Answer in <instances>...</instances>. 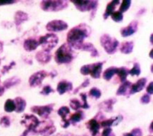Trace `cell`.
<instances>
[{
    "mask_svg": "<svg viewBox=\"0 0 153 136\" xmlns=\"http://www.w3.org/2000/svg\"><path fill=\"white\" fill-rule=\"evenodd\" d=\"M123 120V117L122 116H118V117H117L115 119H114V124H113V126H117L121 121Z\"/></svg>",
    "mask_w": 153,
    "mask_h": 136,
    "instance_id": "48",
    "label": "cell"
},
{
    "mask_svg": "<svg viewBox=\"0 0 153 136\" xmlns=\"http://www.w3.org/2000/svg\"><path fill=\"white\" fill-rule=\"evenodd\" d=\"M122 136H133L131 133H127V134H124Z\"/></svg>",
    "mask_w": 153,
    "mask_h": 136,
    "instance_id": "55",
    "label": "cell"
},
{
    "mask_svg": "<svg viewBox=\"0 0 153 136\" xmlns=\"http://www.w3.org/2000/svg\"><path fill=\"white\" fill-rule=\"evenodd\" d=\"M4 111L7 113H12L13 111H15V104L13 100H7L4 103Z\"/></svg>",
    "mask_w": 153,
    "mask_h": 136,
    "instance_id": "30",
    "label": "cell"
},
{
    "mask_svg": "<svg viewBox=\"0 0 153 136\" xmlns=\"http://www.w3.org/2000/svg\"><path fill=\"white\" fill-rule=\"evenodd\" d=\"M131 134L133 136H143V132L141 128H134L131 131Z\"/></svg>",
    "mask_w": 153,
    "mask_h": 136,
    "instance_id": "44",
    "label": "cell"
},
{
    "mask_svg": "<svg viewBox=\"0 0 153 136\" xmlns=\"http://www.w3.org/2000/svg\"><path fill=\"white\" fill-rule=\"evenodd\" d=\"M147 94H149V95H152L153 93V82H150V84L148 85V87H147Z\"/></svg>",
    "mask_w": 153,
    "mask_h": 136,
    "instance_id": "47",
    "label": "cell"
},
{
    "mask_svg": "<svg viewBox=\"0 0 153 136\" xmlns=\"http://www.w3.org/2000/svg\"><path fill=\"white\" fill-rule=\"evenodd\" d=\"M38 40L39 44L42 47L43 50L49 52L57 45L58 38L54 33H48L44 36H41Z\"/></svg>",
    "mask_w": 153,
    "mask_h": 136,
    "instance_id": "5",
    "label": "cell"
},
{
    "mask_svg": "<svg viewBox=\"0 0 153 136\" xmlns=\"http://www.w3.org/2000/svg\"><path fill=\"white\" fill-rule=\"evenodd\" d=\"M146 82H147L146 78H141L140 80H138L135 83L132 84V86L130 88L129 94H134L136 92L142 91L144 89V87L146 86Z\"/></svg>",
    "mask_w": 153,
    "mask_h": 136,
    "instance_id": "14",
    "label": "cell"
},
{
    "mask_svg": "<svg viewBox=\"0 0 153 136\" xmlns=\"http://www.w3.org/2000/svg\"><path fill=\"white\" fill-rule=\"evenodd\" d=\"M29 133H30V132H29L28 130H25V131H24V133H22V135L21 136H27Z\"/></svg>",
    "mask_w": 153,
    "mask_h": 136,
    "instance_id": "53",
    "label": "cell"
},
{
    "mask_svg": "<svg viewBox=\"0 0 153 136\" xmlns=\"http://www.w3.org/2000/svg\"><path fill=\"white\" fill-rule=\"evenodd\" d=\"M68 6V2L67 1H41L40 3V7L42 10L46 12H58L62 11L63 9L66 8Z\"/></svg>",
    "mask_w": 153,
    "mask_h": 136,
    "instance_id": "4",
    "label": "cell"
},
{
    "mask_svg": "<svg viewBox=\"0 0 153 136\" xmlns=\"http://www.w3.org/2000/svg\"><path fill=\"white\" fill-rule=\"evenodd\" d=\"M81 98H82V100L83 101V104L82 105V109H89L90 106L87 103V96H86V94L85 93H81Z\"/></svg>",
    "mask_w": 153,
    "mask_h": 136,
    "instance_id": "40",
    "label": "cell"
},
{
    "mask_svg": "<svg viewBox=\"0 0 153 136\" xmlns=\"http://www.w3.org/2000/svg\"><path fill=\"white\" fill-rule=\"evenodd\" d=\"M10 125H11V121H10V118L8 117L4 116V117H1V119H0V126H1L8 127V126H10Z\"/></svg>",
    "mask_w": 153,
    "mask_h": 136,
    "instance_id": "38",
    "label": "cell"
},
{
    "mask_svg": "<svg viewBox=\"0 0 153 136\" xmlns=\"http://www.w3.org/2000/svg\"><path fill=\"white\" fill-rule=\"evenodd\" d=\"M119 3H120V1L115 0V1H111V2H109V3L108 4V5H107V7H106L105 13H104V15H103V17H104L105 20L108 19V17H109V16L115 12L116 7H117V5Z\"/></svg>",
    "mask_w": 153,
    "mask_h": 136,
    "instance_id": "20",
    "label": "cell"
},
{
    "mask_svg": "<svg viewBox=\"0 0 153 136\" xmlns=\"http://www.w3.org/2000/svg\"><path fill=\"white\" fill-rule=\"evenodd\" d=\"M100 43L108 54H114L119 46V41L108 34H104L101 36Z\"/></svg>",
    "mask_w": 153,
    "mask_h": 136,
    "instance_id": "6",
    "label": "cell"
},
{
    "mask_svg": "<svg viewBox=\"0 0 153 136\" xmlns=\"http://www.w3.org/2000/svg\"><path fill=\"white\" fill-rule=\"evenodd\" d=\"M72 3L82 12H89L92 11V16L96 12L99 2L92 0H72Z\"/></svg>",
    "mask_w": 153,
    "mask_h": 136,
    "instance_id": "7",
    "label": "cell"
},
{
    "mask_svg": "<svg viewBox=\"0 0 153 136\" xmlns=\"http://www.w3.org/2000/svg\"><path fill=\"white\" fill-rule=\"evenodd\" d=\"M90 96L92 97V98H95V99H100V96H101V91L98 89V88H92L90 92H89Z\"/></svg>",
    "mask_w": 153,
    "mask_h": 136,
    "instance_id": "37",
    "label": "cell"
},
{
    "mask_svg": "<svg viewBox=\"0 0 153 136\" xmlns=\"http://www.w3.org/2000/svg\"><path fill=\"white\" fill-rule=\"evenodd\" d=\"M113 124H114V118L104 119L100 123V127H104V128H110L113 126Z\"/></svg>",
    "mask_w": 153,
    "mask_h": 136,
    "instance_id": "35",
    "label": "cell"
},
{
    "mask_svg": "<svg viewBox=\"0 0 153 136\" xmlns=\"http://www.w3.org/2000/svg\"><path fill=\"white\" fill-rule=\"evenodd\" d=\"M132 86V82L129 81H126L124 82H122V84L119 86V88L117 91V95L120 96V95H126L127 94L128 90H130Z\"/></svg>",
    "mask_w": 153,
    "mask_h": 136,
    "instance_id": "24",
    "label": "cell"
},
{
    "mask_svg": "<svg viewBox=\"0 0 153 136\" xmlns=\"http://www.w3.org/2000/svg\"><path fill=\"white\" fill-rule=\"evenodd\" d=\"M150 133H153V122L151 123V126H150Z\"/></svg>",
    "mask_w": 153,
    "mask_h": 136,
    "instance_id": "52",
    "label": "cell"
},
{
    "mask_svg": "<svg viewBox=\"0 0 153 136\" xmlns=\"http://www.w3.org/2000/svg\"><path fill=\"white\" fill-rule=\"evenodd\" d=\"M54 108V105H47V106H34L30 109V110L39 115L40 117L43 118H48L50 115V113L52 112Z\"/></svg>",
    "mask_w": 153,
    "mask_h": 136,
    "instance_id": "11",
    "label": "cell"
},
{
    "mask_svg": "<svg viewBox=\"0 0 153 136\" xmlns=\"http://www.w3.org/2000/svg\"><path fill=\"white\" fill-rule=\"evenodd\" d=\"M117 74L118 75L121 82H124L126 81V78H127V76L129 74V70L127 68H126V67H120V68L117 69Z\"/></svg>",
    "mask_w": 153,
    "mask_h": 136,
    "instance_id": "29",
    "label": "cell"
},
{
    "mask_svg": "<svg viewBox=\"0 0 153 136\" xmlns=\"http://www.w3.org/2000/svg\"><path fill=\"white\" fill-rule=\"evenodd\" d=\"M29 19V16L26 13L24 12H22V11H18L14 13V23L15 25L20 28L21 24L23 22H26L27 20Z\"/></svg>",
    "mask_w": 153,
    "mask_h": 136,
    "instance_id": "19",
    "label": "cell"
},
{
    "mask_svg": "<svg viewBox=\"0 0 153 136\" xmlns=\"http://www.w3.org/2000/svg\"><path fill=\"white\" fill-rule=\"evenodd\" d=\"M80 49L81 50H84V51H90L91 52V56L92 57L99 56V52H98L97 48H95V47L91 43H83L81 46Z\"/></svg>",
    "mask_w": 153,
    "mask_h": 136,
    "instance_id": "22",
    "label": "cell"
},
{
    "mask_svg": "<svg viewBox=\"0 0 153 136\" xmlns=\"http://www.w3.org/2000/svg\"><path fill=\"white\" fill-rule=\"evenodd\" d=\"M111 18L113 21L117 22H120L123 21V13H120L119 11H115L112 14H111Z\"/></svg>",
    "mask_w": 153,
    "mask_h": 136,
    "instance_id": "36",
    "label": "cell"
},
{
    "mask_svg": "<svg viewBox=\"0 0 153 136\" xmlns=\"http://www.w3.org/2000/svg\"><path fill=\"white\" fill-rule=\"evenodd\" d=\"M134 49V42L133 41H126L122 43V45L120 46V51L123 54H130L132 53Z\"/></svg>",
    "mask_w": 153,
    "mask_h": 136,
    "instance_id": "25",
    "label": "cell"
},
{
    "mask_svg": "<svg viewBox=\"0 0 153 136\" xmlns=\"http://www.w3.org/2000/svg\"><path fill=\"white\" fill-rule=\"evenodd\" d=\"M91 34V29L86 24H79L67 33V44L74 49H80L85 38Z\"/></svg>",
    "mask_w": 153,
    "mask_h": 136,
    "instance_id": "1",
    "label": "cell"
},
{
    "mask_svg": "<svg viewBox=\"0 0 153 136\" xmlns=\"http://www.w3.org/2000/svg\"><path fill=\"white\" fill-rule=\"evenodd\" d=\"M74 58L73 48L67 44H63L56 52L55 54V60L57 64H69Z\"/></svg>",
    "mask_w": 153,
    "mask_h": 136,
    "instance_id": "2",
    "label": "cell"
},
{
    "mask_svg": "<svg viewBox=\"0 0 153 136\" xmlns=\"http://www.w3.org/2000/svg\"><path fill=\"white\" fill-rule=\"evenodd\" d=\"M21 124H22L29 132H33L36 127L39 124V120L33 115H25L23 117V119L21 121Z\"/></svg>",
    "mask_w": 153,
    "mask_h": 136,
    "instance_id": "9",
    "label": "cell"
},
{
    "mask_svg": "<svg viewBox=\"0 0 153 136\" xmlns=\"http://www.w3.org/2000/svg\"><path fill=\"white\" fill-rule=\"evenodd\" d=\"M54 136H74L71 134H58V135H56Z\"/></svg>",
    "mask_w": 153,
    "mask_h": 136,
    "instance_id": "50",
    "label": "cell"
},
{
    "mask_svg": "<svg viewBox=\"0 0 153 136\" xmlns=\"http://www.w3.org/2000/svg\"><path fill=\"white\" fill-rule=\"evenodd\" d=\"M129 74L132 75V76H135V75H139L141 74V67H140V65L138 63H134V67L129 70Z\"/></svg>",
    "mask_w": 153,
    "mask_h": 136,
    "instance_id": "33",
    "label": "cell"
},
{
    "mask_svg": "<svg viewBox=\"0 0 153 136\" xmlns=\"http://www.w3.org/2000/svg\"><path fill=\"white\" fill-rule=\"evenodd\" d=\"M48 75V74L46 71H39L35 74H33L30 79L29 83L31 87H38L42 83V81L44 78H46Z\"/></svg>",
    "mask_w": 153,
    "mask_h": 136,
    "instance_id": "12",
    "label": "cell"
},
{
    "mask_svg": "<svg viewBox=\"0 0 153 136\" xmlns=\"http://www.w3.org/2000/svg\"><path fill=\"white\" fill-rule=\"evenodd\" d=\"M51 54L49 52H47V51H44V50H41L39 52H38L36 54V59L38 62H39L40 64H47L48 63L50 60H51Z\"/></svg>",
    "mask_w": 153,
    "mask_h": 136,
    "instance_id": "17",
    "label": "cell"
},
{
    "mask_svg": "<svg viewBox=\"0 0 153 136\" xmlns=\"http://www.w3.org/2000/svg\"><path fill=\"white\" fill-rule=\"evenodd\" d=\"M15 0H0V5H5V4H13L16 3Z\"/></svg>",
    "mask_w": 153,
    "mask_h": 136,
    "instance_id": "46",
    "label": "cell"
},
{
    "mask_svg": "<svg viewBox=\"0 0 153 136\" xmlns=\"http://www.w3.org/2000/svg\"><path fill=\"white\" fill-rule=\"evenodd\" d=\"M4 91H5V89H4L3 86H1V87H0V96H2V95L4 94Z\"/></svg>",
    "mask_w": 153,
    "mask_h": 136,
    "instance_id": "51",
    "label": "cell"
},
{
    "mask_svg": "<svg viewBox=\"0 0 153 136\" xmlns=\"http://www.w3.org/2000/svg\"><path fill=\"white\" fill-rule=\"evenodd\" d=\"M69 126H70V122H69V120H67V119L62 120V123H61V126H62L63 128H67V127H68Z\"/></svg>",
    "mask_w": 153,
    "mask_h": 136,
    "instance_id": "49",
    "label": "cell"
},
{
    "mask_svg": "<svg viewBox=\"0 0 153 136\" xmlns=\"http://www.w3.org/2000/svg\"><path fill=\"white\" fill-rule=\"evenodd\" d=\"M117 67H109V68H108L107 70H105L104 71V73H103V78L106 80V81H110L112 78H113V76L115 75V74H117Z\"/></svg>",
    "mask_w": 153,
    "mask_h": 136,
    "instance_id": "26",
    "label": "cell"
},
{
    "mask_svg": "<svg viewBox=\"0 0 153 136\" xmlns=\"http://www.w3.org/2000/svg\"><path fill=\"white\" fill-rule=\"evenodd\" d=\"M15 65V63L14 62H11V64L9 65H6V66H4L3 69H2V74H4L5 73H7L10 69H12V66H14Z\"/></svg>",
    "mask_w": 153,
    "mask_h": 136,
    "instance_id": "45",
    "label": "cell"
},
{
    "mask_svg": "<svg viewBox=\"0 0 153 136\" xmlns=\"http://www.w3.org/2000/svg\"><path fill=\"white\" fill-rule=\"evenodd\" d=\"M151 101V95L149 94H144L142 98H141V103L142 104H148Z\"/></svg>",
    "mask_w": 153,
    "mask_h": 136,
    "instance_id": "41",
    "label": "cell"
},
{
    "mask_svg": "<svg viewBox=\"0 0 153 136\" xmlns=\"http://www.w3.org/2000/svg\"><path fill=\"white\" fill-rule=\"evenodd\" d=\"M35 134L42 135L43 136L51 135L54 132H56V127L54 124L50 121L46 122H39V126L36 127V129L33 131Z\"/></svg>",
    "mask_w": 153,
    "mask_h": 136,
    "instance_id": "8",
    "label": "cell"
},
{
    "mask_svg": "<svg viewBox=\"0 0 153 136\" xmlns=\"http://www.w3.org/2000/svg\"><path fill=\"white\" fill-rule=\"evenodd\" d=\"M89 84H90V80H89V79H86V80H85V81H84V82H82V84H81L79 87H77V88H76V90H75L74 92V93H77V92L79 91V90H81L82 88L87 87Z\"/></svg>",
    "mask_w": 153,
    "mask_h": 136,
    "instance_id": "43",
    "label": "cell"
},
{
    "mask_svg": "<svg viewBox=\"0 0 153 136\" xmlns=\"http://www.w3.org/2000/svg\"><path fill=\"white\" fill-rule=\"evenodd\" d=\"M20 82H21V80H20L19 78H17V77H12V78H10V79L5 80V81L3 82V87H4V89H9V88H11V87H13V86L19 84Z\"/></svg>",
    "mask_w": 153,
    "mask_h": 136,
    "instance_id": "27",
    "label": "cell"
},
{
    "mask_svg": "<svg viewBox=\"0 0 153 136\" xmlns=\"http://www.w3.org/2000/svg\"><path fill=\"white\" fill-rule=\"evenodd\" d=\"M3 46H4V45H3V43H2V42L0 41V53H1L2 51H3Z\"/></svg>",
    "mask_w": 153,
    "mask_h": 136,
    "instance_id": "54",
    "label": "cell"
},
{
    "mask_svg": "<svg viewBox=\"0 0 153 136\" xmlns=\"http://www.w3.org/2000/svg\"><path fill=\"white\" fill-rule=\"evenodd\" d=\"M52 92H54V90L49 85H46V86L43 87L42 91H40V94H42L44 96H47V95H48V94H50Z\"/></svg>",
    "mask_w": 153,
    "mask_h": 136,
    "instance_id": "39",
    "label": "cell"
},
{
    "mask_svg": "<svg viewBox=\"0 0 153 136\" xmlns=\"http://www.w3.org/2000/svg\"><path fill=\"white\" fill-rule=\"evenodd\" d=\"M86 126L89 128V130L91 132V135L92 136H96L99 134V131H100V122H98L94 118L91 119L89 122H87Z\"/></svg>",
    "mask_w": 153,
    "mask_h": 136,
    "instance_id": "16",
    "label": "cell"
},
{
    "mask_svg": "<svg viewBox=\"0 0 153 136\" xmlns=\"http://www.w3.org/2000/svg\"><path fill=\"white\" fill-rule=\"evenodd\" d=\"M152 53H153V49H152L151 50V54H150V56H151V57L152 58Z\"/></svg>",
    "mask_w": 153,
    "mask_h": 136,
    "instance_id": "56",
    "label": "cell"
},
{
    "mask_svg": "<svg viewBox=\"0 0 153 136\" xmlns=\"http://www.w3.org/2000/svg\"><path fill=\"white\" fill-rule=\"evenodd\" d=\"M131 1L130 0H125L121 3V5H120V8H119V12L120 13H124V12H126L129 7L131 6Z\"/></svg>",
    "mask_w": 153,
    "mask_h": 136,
    "instance_id": "34",
    "label": "cell"
},
{
    "mask_svg": "<svg viewBox=\"0 0 153 136\" xmlns=\"http://www.w3.org/2000/svg\"><path fill=\"white\" fill-rule=\"evenodd\" d=\"M39 46V40L36 39H27L23 42V48L27 51H33Z\"/></svg>",
    "mask_w": 153,
    "mask_h": 136,
    "instance_id": "18",
    "label": "cell"
},
{
    "mask_svg": "<svg viewBox=\"0 0 153 136\" xmlns=\"http://www.w3.org/2000/svg\"><path fill=\"white\" fill-rule=\"evenodd\" d=\"M57 114L62 117V120H65V119H66V116L68 114H70V109L68 107L64 106L57 110Z\"/></svg>",
    "mask_w": 153,
    "mask_h": 136,
    "instance_id": "31",
    "label": "cell"
},
{
    "mask_svg": "<svg viewBox=\"0 0 153 136\" xmlns=\"http://www.w3.org/2000/svg\"><path fill=\"white\" fill-rule=\"evenodd\" d=\"M68 28V24L61 20H54L49 22L47 26L46 29L50 31V32H56V31H63L65 30Z\"/></svg>",
    "mask_w": 153,
    "mask_h": 136,
    "instance_id": "10",
    "label": "cell"
},
{
    "mask_svg": "<svg viewBox=\"0 0 153 136\" xmlns=\"http://www.w3.org/2000/svg\"><path fill=\"white\" fill-rule=\"evenodd\" d=\"M83 118H84V114H83V112L78 110L76 113H74V115L71 116V117H70V119H69V122L72 123V124H74V125H75L76 123H79L80 121H82Z\"/></svg>",
    "mask_w": 153,
    "mask_h": 136,
    "instance_id": "28",
    "label": "cell"
},
{
    "mask_svg": "<svg viewBox=\"0 0 153 136\" xmlns=\"http://www.w3.org/2000/svg\"><path fill=\"white\" fill-rule=\"evenodd\" d=\"M102 62H98L95 64H91V65H85L81 67L80 72L83 75H88L91 74L92 78L99 79L101 75V71H102V66H103Z\"/></svg>",
    "mask_w": 153,
    "mask_h": 136,
    "instance_id": "3",
    "label": "cell"
},
{
    "mask_svg": "<svg viewBox=\"0 0 153 136\" xmlns=\"http://www.w3.org/2000/svg\"><path fill=\"white\" fill-rule=\"evenodd\" d=\"M70 107L78 111L80 109H82V103L77 99H72L70 100Z\"/></svg>",
    "mask_w": 153,
    "mask_h": 136,
    "instance_id": "32",
    "label": "cell"
},
{
    "mask_svg": "<svg viewBox=\"0 0 153 136\" xmlns=\"http://www.w3.org/2000/svg\"><path fill=\"white\" fill-rule=\"evenodd\" d=\"M14 104H15V112L17 113H22L26 108V101L22 99L21 97H17L13 100Z\"/></svg>",
    "mask_w": 153,
    "mask_h": 136,
    "instance_id": "23",
    "label": "cell"
},
{
    "mask_svg": "<svg viewBox=\"0 0 153 136\" xmlns=\"http://www.w3.org/2000/svg\"><path fill=\"white\" fill-rule=\"evenodd\" d=\"M101 136H115V134L113 133L111 127L110 128H105L101 134Z\"/></svg>",
    "mask_w": 153,
    "mask_h": 136,
    "instance_id": "42",
    "label": "cell"
},
{
    "mask_svg": "<svg viewBox=\"0 0 153 136\" xmlns=\"http://www.w3.org/2000/svg\"><path fill=\"white\" fill-rule=\"evenodd\" d=\"M116 102H117L116 99H109V100H107L103 101L102 103H100L99 107L100 109H102L104 111L110 112V111H113V106Z\"/></svg>",
    "mask_w": 153,
    "mask_h": 136,
    "instance_id": "21",
    "label": "cell"
},
{
    "mask_svg": "<svg viewBox=\"0 0 153 136\" xmlns=\"http://www.w3.org/2000/svg\"><path fill=\"white\" fill-rule=\"evenodd\" d=\"M137 29H138V22L136 20H134V21L131 22L128 26L122 28L120 32H121V35L126 38V37H129V36L134 34L136 32Z\"/></svg>",
    "mask_w": 153,
    "mask_h": 136,
    "instance_id": "13",
    "label": "cell"
},
{
    "mask_svg": "<svg viewBox=\"0 0 153 136\" xmlns=\"http://www.w3.org/2000/svg\"><path fill=\"white\" fill-rule=\"evenodd\" d=\"M73 90V84L70 82H66V81H62L57 84L56 87V91L60 95L65 94L66 91H71Z\"/></svg>",
    "mask_w": 153,
    "mask_h": 136,
    "instance_id": "15",
    "label": "cell"
}]
</instances>
